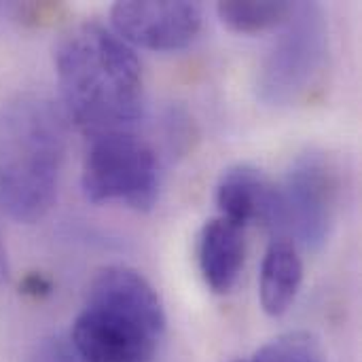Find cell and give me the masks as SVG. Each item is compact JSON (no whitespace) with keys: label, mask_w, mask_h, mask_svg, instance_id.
<instances>
[{"label":"cell","mask_w":362,"mask_h":362,"mask_svg":"<svg viewBox=\"0 0 362 362\" xmlns=\"http://www.w3.org/2000/svg\"><path fill=\"white\" fill-rule=\"evenodd\" d=\"M329 55V21L316 2L295 4L280 36L257 72V95L265 106L303 102L318 85Z\"/></svg>","instance_id":"obj_4"},{"label":"cell","mask_w":362,"mask_h":362,"mask_svg":"<svg viewBox=\"0 0 362 362\" xmlns=\"http://www.w3.org/2000/svg\"><path fill=\"white\" fill-rule=\"evenodd\" d=\"M30 362H83L78 358V354L74 352L70 339H64V337H49V339H42Z\"/></svg>","instance_id":"obj_13"},{"label":"cell","mask_w":362,"mask_h":362,"mask_svg":"<svg viewBox=\"0 0 362 362\" xmlns=\"http://www.w3.org/2000/svg\"><path fill=\"white\" fill-rule=\"evenodd\" d=\"M6 278V252H4V242L0 235V282Z\"/></svg>","instance_id":"obj_15"},{"label":"cell","mask_w":362,"mask_h":362,"mask_svg":"<svg viewBox=\"0 0 362 362\" xmlns=\"http://www.w3.org/2000/svg\"><path fill=\"white\" fill-rule=\"evenodd\" d=\"M303 284V261L297 244L286 235H276L265 250L259 276V297L263 312L272 318L284 316Z\"/></svg>","instance_id":"obj_10"},{"label":"cell","mask_w":362,"mask_h":362,"mask_svg":"<svg viewBox=\"0 0 362 362\" xmlns=\"http://www.w3.org/2000/svg\"><path fill=\"white\" fill-rule=\"evenodd\" d=\"M280 187L282 225L297 248L320 250L335 225L341 204V172L335 159L320 148L301 153Z\"/></svg>","instance_id":"obj_6"},{"label":"cell","mask_w":362,"mask_h":362,"mask_svg":"<svg viewBox=\"0 0 362 362\" xmlns=\"http://www.w3.org/2000/svg\"><path fill=\"white\" fill-rule=\"evenodd\" d=\"M23 293L32 295V297H40V295H49L51 293V282L42 276V274H30L23 280Z\"/></svg>","instance_id":"obj_14"},{"label":"cell","mask_w":362,"mask_h":362,"mask_svg":"<svg viewBox=\"0 0 362 362\" xmlns=\"http://www.w3.org/2000/svg\"><path fill=\"white\" fill-rule=\"evenodd\" d=\"M112 32L127 45L151 51L189 47L204 23V8L187 0H127L110 8Z\"/></svg>","instance_id":"obj_7"},{"label":"cell","mask_w":362,"mask_h":362,"mask_svg":"<svg viewBox=\"0 0 362 362\" xmlns=\"http://www.w3.org/2000/svg\"><path fill=\"white\" fill-rule=\"evenodd\" d=\"M250 362H329L320 339L308 331H291L267 341Z\"/></svg>","instance_id":"obj_12"},{"label":"cell","mask_w":362,"mask_h":362,"mask_svg":"<svg viewBox=\"0 0 362 362\" xmlns=\"http://www.w3.org/2000/svg\"><path fill=\"white\" fill-rule=\"evenodd\" d=\"M295 11V2H252V0H229L216 4V15L231 32L238 34H259L267 30L282 28Z\"/></svg>","instance_id":"obj_11"},{"label":"cell","mask_w":362,"mask_h":362,"mask_svg":"<svg viewBox=\"0 0 362 362\" xmlns=\"http://www.w3.org/2000/svg\"><path fill=\"white\" fill-rule=\"evenodd\" d=\"M165 325L153 284L127 265H106L95 272L68 339L83 362H153Z\"/></svg>","instance_id":"obj_3"},{"label":"cell","mask_w":362,"mask_h":362,"mask_svg":"<svg viewBox=\"0 0 362 362\" xmlns=\"http://www.w3.org/2000/svg\"><path fill=\"white\" fill-rule=\"evenodd\" d=\"M240 362H242V361H240Z\"/></svg>","instance_id":"obj_16"},{"label":"cell","mask_w":362,"mask_h":362,"mask_svg":"<svg viewBox=\"0 0 362 362\" xmlns=\"http://www.w3.org/2000/svg\"><path fill=\"white\" fill-rule=\"evenodd\" d=\"M66 157L64 115L45 95L25 91L0 106V208L21 225L53 208Z\"/></svg>","instance_id":"obj_2"},{"label":"cell","mask_w":362,"mask_h":362,"mask_svg":"<svg viewBox=\"0 0 362 362\" xmlns=\"http://www.w3.org/2000/svg\"><path fill=\"white\" fill-rule=\"evenodd\" d=\"M216 206L223 218L240 225H263L280 231V187L259 168L238 163L227 168L216 182Z\"/></svg>","instance_id":"obj_8"},{"label":"cell","mask_w":362,"mask_h":362,"mask_svg":"<svg viewBox=\"0 0 362 362\" xmlns=\"http://www.w3.org/2000/svg\"><path fill=\"white\" fill-rule=\"evenodd\" d=\"M81 187L91 204H123L151 212L159 197V161L153 146L129 132L89 138Z\"/></svg>","instance_id":"obj_5"},{"label":"cell","mask_w":362,"mask_h":362,"mask_svg":"<svg viewBox=\"0 0 362 362\" xmlns=\"http://www.w3.org/2000/svg\"><path fill=\"white\" fill-rule=\"evenodd\" d=\"M244 257V227L223 216H216L202 227L197 240V263L202 278L212 293H231L242 274Z\"/></svg>","instance_id":"obj_9"},{"label":"cell","mask_w":362,"mask_h":362,"mask_svg":"<svg viewBox=\"0 0 362 362\" xmlns=\"http://www.w3.org/2000/svg\"><path fill=\"white\" fill-rule=\"evenodd\" d=\"M62 115L87 138L129 132L142 115V68L127 42L100 21L66 28L53 47Z\"/></svg>","instance_id":"obj_1"}]
</instances>
